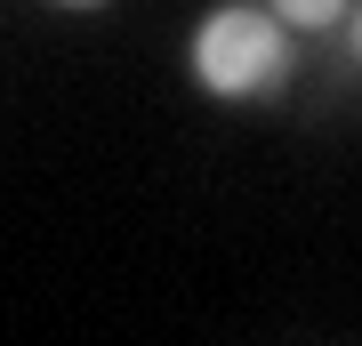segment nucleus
<instances>
[{
	"mask_svg": "<svg viewBox=\"0 0 362 346\" xmlns=\"http://www.w3.org/2000/svg\"><path fill=\"white\" fill-rule=\"evenodd\" d=\"M354 57H362V0H354Z\"/></svg>",
	"mask_w": 362,
	"mask_h": 346,
	"instance_id": "obj_4",
	"label": "nucleus"
},
{
	"mask_svg": "<svg viewBox=\"0 0 362 346\" xmlns=\"http://www.w3.org/2000/svg\"><path fill=\"white\" fill-rule=\"evenodd\" d=\"M274 16H282L290 33H330V25H346L354 16V0H266Z\"/></svg>",
	"mask_w": 362,
	"mask_h": 346,
	"instance_id": "obj_2",
	"label": "nucleus"
},
{
	"mask_svg": "<svg viewBox=\"0 0 362 346\" xmlns=\"http://www.w3.org/2000/svg\"><path fill=\"white\" fill-rule=\"evenodd\" d=\"M185 64H194V81L209 97H226V105H258L274 89H290V73H298V49H290V25L274 8H209L194 40H185Z\"/></svg>",
	"mask_w": 362,
	"mask_h": 346,
	"instance_id": "obj_1",
	"label": "nucleus"
},
{
	"mask_svg": "<svg viewBox=\"0 0 362 346\" xmlns=\"http://www.w3.org/2000/svg\"><path fill=\"white\" fill-rule=\"evenodd\" d=\"M49 8H105V0H49Z\"/></svg>",
	"mask_w": 362,
	"mask_h": 346,
	"instance_id": "obj_3",
	"label": "nucleus"
}]
</instances>
